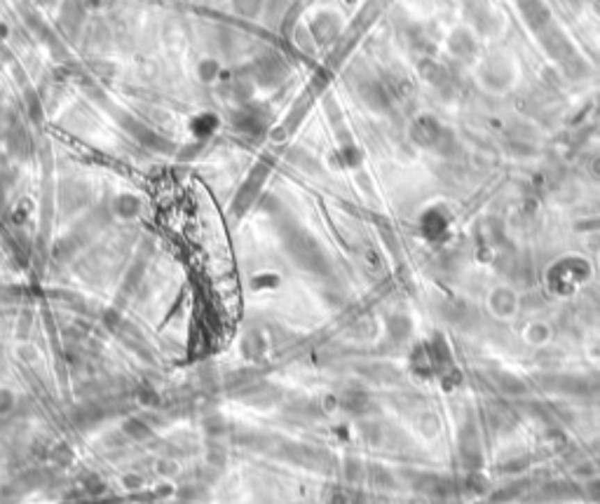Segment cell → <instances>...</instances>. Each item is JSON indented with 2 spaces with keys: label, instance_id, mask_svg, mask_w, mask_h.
<instances>
[{
  "label": "cell",
  "instance_id": "6da1fadb",
  "mask_svg": "<svg viewBox=\"0 0 600 504\" xmlns=\"http://www.w3.org/2000/svg\"><path fill=\"white\" fill-rule=\"evenodd\" d=\"M104 418V408L99 403H82V406L75 411V422L80 427H92Z\"/></svg>",
  "mask_w": 600,
  "mask_h": 504
},
{
  "label": "cell",
  "instance_id": "7a4b0ae2",
  "mask_svg": "<svg viewBox=\"0 0 600 504\" xmlns=\"http://www.w3.org/2000/svg\"><path fill=\"white\" fill-rule=\"evenodd\" d=\"M122 430H124V434H127V437H131V439H136V441H141V439H146L148 434H150V427L146 425V422L143 420H138V418H131V420H127L122 425Z\"/></svg>",
  "mask_w": 600,
  "mask_h": 504
},
{
  "label": "cell",
  "instance_id": "3957f363",
  "mask_svg": "<svg viewBox=\"0 0 600 504\" xmlns=\"http://www.w3.org/2000/svg\"><path fill=\"white\" fill-rule=\"evenodd\" d=\"M12 408H15V396L8 389H0V415L10 413Z\"/></svg>",
  "mask_w": 600,
  "mask_h": 504
},
{
  "label": "cell",
  "instance_id": "277c9868",
  "mask_svg": "<svg viewBox=\"0 0 600 504\" xmlns=\"http://www.w3.org/2000/svg\"><path fill=\"white\" fill-rule=\"evenodd\" d=\"M138 399H141V403H148V406H153V403L157 401V394H155L150 387H143V389H138Z\"/></svg>",
  "mask_w": 600,
  "mask_h": 504
}]
</instances>
